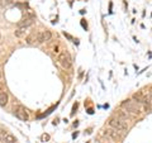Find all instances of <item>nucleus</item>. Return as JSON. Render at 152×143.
<instances>
[{
  "instance_id": "nucleus-5",
  "label": "nucleus",
  "mask_w": 152,
  "mask_h": 143,
  "mask_svg": "<svg viewBox=\"0 0 152 143\" xmlns=\"http://www.w3.org/2000/svg\"><path fill=\"white\" fill-rule=\"evenodd\" d=\"M58 63L62 66L64 69H70L71 66V58L67 52H61L58 56Z\"/></svg>"
},
{
  "instance_id": "nucleus-14",
  "label": "nucleus",
  "mask_w": 152,
  "mask_h": 143,
  "mask_svg": "<svg viewBox=\"0 0 152 143\" xmlns=\"http://www.w3.org/2000/svg\"><path fill=\"white\" fill-rule=\"evenodd\" d=\"M150 103L152 104V93H151V96H150Z\"/></svg>"
},
{
  "instance_id": "nucleus-4",
  "label": "nucleus",
  "mask_w": 152,
  "mask_h": 143,
  "mask_svg": "<svg viewBox=\"0 0 152 143\" xmlns=\"http://www.w3.org/2000/svg\"><path fill=\"white\" fill-rule=\"evenodd\" d=\"M41 33H42V32H32L29 36H27L26 43H27V45H41V43H42Z\"/></svg>"
},
{
  "instance_id": "nucleus-3",
  "label": "nucleus",
  "mask_w": 152,
  "mask_h": 143,
  "mask_svg": "<svg viewBox=\"0 0 152 143\" xmlns=\"http://www.w3.org/2000/svg\"><path fill=\"white\" fill-rule=\"evenodd\" d=\"M14 115H15L19 120H22V122H27L28 119H29L27 109L23 105H18L15 109H14Z\"/></svg>"
},
{
  "instance_id": "nucleus-13",
  "label": "nucleus",
  "mask_w": 152,
  "mask_h": 143,
  "mask_svg": "<svg viewBox=\"0 0 152 143\" xmlns=\"http://www.w3.org/2000/svg\"><path fill=\"white\" fill-rule=\"evenodd\" d=\"M42 139H43V141H48L50 139V136L48 134H43V136H42Z\"/></svg>"
},
{
  "instance_id": "nucleus-19",
  "label": "nucleus",
  "mask_w": 152,
  "mask_h": 143,
  "mask_svg": "<svg viewBox=\"0 0 152 143\" xmlns=\"http://www.w3.org/2000/svg\"><path fill=\"white\" fill-rule=\"evenodd\" d=\"M0 37H1V36H0Z\"/></svg>"
},
{
  "instance_id": "nucleus-16",
  "label": "nucleus",
  "mask_w": 152,
  "mask_h": 143,
  "mask_svg": "<svg viewBox=\"0 0 152 143\" xmlns=\"http://www.w3.org/2000/svg\"><path fill=\"white\" fill-rule=\"evenodd\" d=\"M20 1H26V0H20Z\"/></svg>"
},
{
  "instance_id": "nucleus-7",
  "label": "nucleus",
  "mask_w": 152,
  "mask_h": 143,
  "mask_svg": "<svg viewBox=\"0 0 152 143\" xmlns=\"http://www.w3.org/2000/svg\"><path fill=\"white\" fill-rule=\"evenodd\" d=\"M8 100H9V96L5 91L0 90V107H5L8 104Z\"/></svg>"
},
{
  "instance_id": "nucleus-9",
  "label": "nucleus",
  "mask_w": 152,
  "mask_h": 143,
  "mask_svg": "<svg viewBox=\"0 0 152 143\" xmlns=\"http://www.w3.org/2000/svg\"><path fill=\"white\" fill-rule=\"evenodd\" d=\"M26 33H27V28L18 27V29L14 32V34H15V37H18V38H22V37L26 36Z\"/></svg>"
},
{
  "instance_id": "nucleus-15",
  "label": "nucleus",
  "mask_w": 152,
  "mask_h": 143,
  "mask_svg": "<svg viewBox=\"0 0 152 143\" xmlns=\"http://www.w3.org/2000/svg\"><path fill=\"white\" fill-rule=\"evenodd\" d=\"M12 1H13V0H7V4H10Z\"/></svg>"
},
{
  "instance_id": "nucleus-10",
  "label": "nucleus",
  "mask_w": 152,
  "mask_h": 143,
  "mask_svg": "<svg viewBox=\"0 0 152 143\" xmlns=\"http://www.w3.org/2000/svg\"><path fill=\"white\" fill-rule=\"evenodd\" d=\"M15 142H17V138L14 137L12 133H7L5 139H4V143H15Z\"/></svg>"
},
{
  "instance_id": "nucleus-11",
  "label": "nucleus",
  "mask_w": 152,
  "mask_h": 143,
  "mask_svg": "<svg viewBox=\"0 0 152 143\" xmlns=\"http://www.w3.org/2000/svg\"><path fill=\"white\" fill-rule=\"evenodd\" d=\"M5 136H7V133L4 132L3 129H0V143H4V139H5Z\"/></svg>"
},
{
  "instance_id": "nucleus-12",
  "label": "nucleus",
  "mask_w": 152,
  "mask_h": 143,
  "mask_svg": "<svg viewBox=\"0 0 152 143\" xmlns=\"http://www.w3.org/2000/svg\"><path fill=\"white\" fill-rule=\"evenodd\" d=\"M108 132V134L110 136V137H113V138H119V134L118 133H115L114 131H107Z\"/></svg>"
},
{
  "instance_id": "nucleus-8",
  "label": "nucleus",
  "mask_w": 152,
  "mask_h": 143,
  "mask_svg": "<svg viewBox=\"0 0 152 143\" xmlns=\"http://www.w3.org/2000/svg\"><path fill=\"white\" fill-rule=\"evenodd\" d=\"M52 38V33H51V31H43L41 33V39H42V43H43V42H48L50 39Z\"/></svg>"
},
{
  "instance_id": "nucleus-17",
  "label": "nucleus",
  "mask_w": 152,
  "mask_h": 143,
  "mask_svg": "<svg viewBox=\"0 0 152 143\" xmlns=\"http://www.w3.org/2000/svg\"><path fill=\"white\" fill-rule=\"evenodd\" d=\"M0 77H1V72H0Z\"/></svg>"
},
{
  "instance_id": "nucleus-18",
  "label": "nucleus",
  "mask_w": 152,
  "mask_h": 143,
  "mask_svg": "<svg viewBox=\"0 0 152 143\" xmlns=\"http://www.w3.org/2000/svg\"><path fill=\"white\" fill-rule=\"evenodd\" d=\"M0 4H3V3H1V0H0Z\"/></svg>"
},
{
  "instance_id": "nucleus-2",
  "label": "nucleus",
  "mask_w": 152,
  "mask_h": 143,
  "mask_svg": "<svg viewBox=\"0 0 152 143\" xmlns=\"http://www.w3.org/2000/svg\"><path fill=\"white\" fill-rule=\"evenodd\" d=\"M109 125L112 128H114L115 131H119V132H124L128 129V124L126 120H123L121 118H112L109 120Z\"/></svg>"
},
{
  "instance_id": "nucleus-1",
  "label": "nucleus",
  "mask_w": 152,
  "mask_h": 143,
  "mask_svg": "<svg viewBox=\"0 0 152 143\" xmlns=\"http://www.w3.org/2000/svg\"><path fill=\"white\" fill-rule=\"evenodd\" d=\"M122 107L126 109L127 112H129L132 114H134V115H138V114H141V105L140 103L134 101V100H124V101L122 103Z\"/></svg>"
},
{
  "instance_id": "nucleus-6",
  "label": "nucleus",
  "mask_w": 152,
  "mask_h": 143,
  "mask_svg": "<svg viewBox=\"0 0 152 143\" xmlns=\"http://www.w3.org/2000/svg\"><path fill=\"white\" fill-rule=\"evenodd\" d=\"M34 22H36V17H28V15H26V18H23L22 20L18 23V27L28 28L29 26H32Z\"/></svg>"
}]
</instances>
